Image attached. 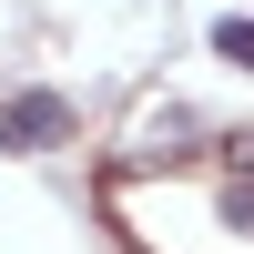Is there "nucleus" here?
Wrapping results in <instances>:
<instances>
[{"label": "nucleus", "mask_w": 254, "mask_h": 254, "mask_svg": "<svg viewBox=\"0 0 254 254\" xmlns=\"http://www.w3.org/2000/svg\"><path fill=\"white\" fill-rule=\"evenodd\" d=\"M224 51H234V61H254V31H244V20H234V31H224Z\"/></svg>", "instance_id": "obj_1"}]
</instances>
